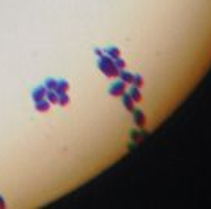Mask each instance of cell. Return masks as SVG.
Returning a JSON list of instances; mask_svg holds the SVG:
<instances>
[{
    "label": "cell",
    "instance_id": "1",
    "mask_svg": "<svg viewBox=\"0 0 211 209\" xmlns=\"http://www.w3.org/2000/svg\"><path fill=\"white\" fill-rule=\"evenodd\" d=\"M98 68H99V71H101L106 77H109V79H118V75H120V69L115 68L113 60H112L110 57H107V55L99 57V60H98Z\"/></svg>",
    "mask_w": 211,
    "mask_h": 209
},
{
    "label": "cell",
    "instance_id": "2",
    "mask_svg": "<svg viewBox=\"0 0 211 209\" xmlns=\"http://www.w3.org/2000/svg\"><path fill=\"white\" fill-rule=\"evenodd\" d=\"M126 87H128V85H126L121 79H118V80H115V82L109 87V95L113 96V98H121L126 91H128Z\"/></svg>",
    "mask_w": 211,
    "mask_h": 209
},
{
    "label": "cell",
    "instance_id": "3",
    "mask_svg": "<svg viewBox=\"0 0 211 209\" xmlns=\"http://www.w3.org/2000/svg\"><path fill=\"white\" fill-rule=\"evenodd\" d=\"M133 115H134V123L137 124V127L145 129V126H147V115L142 110H137V109L133 112Z\"/></svg>",
    "mask_w": 211,
    "mask_h": 209
},
{
    "label": "cell",
    "instance_id": "4",
    "mask_svg": "<svg viewBox=\"0 0 211 209\" xmlns=\"http://www.w3.org/2000/svg\"><path fill=\"white\" fill-rule=\"evenodd\" d=\"M46 91H47V88L44 87V83L35 87V88L32 90V99H33V102H36V101H39V99H44V98H46Z\"/></svg>",
    "mask_w": 211,
    "mask_h": 209
},
{
    "label": "cell",
    "instance_id": "5",
    "mask_svg": "<svg viewBox=\"0 0 211 209\" xmlns=\"http://www.w3.org/2000/svg\"><path fill=\"white\" fill-rule=\"evenodd\" d=\"M35 110L39 112V113H46V112H49V110H50V102H49L46 98H44V99L36 101V102H35Z\"/></svg>",
    "mask_w": 211,
    "mask_h": 209
},
{
    "label": "cell",
    "instance_id": "6",
    "mask_svg": "<svg viewBox=\"0 0 211 209\" xmlns=\"http://www.w3.org/2000/svg\"><path fill=\"white\" fill-rule=\"evenodd\" d=\"M121 102H123V106H125V109H126L128 112L133 113V112L136 110V102L131 99V96H129L128 93H125V95L121 96Z\"/></svg>",
    "mask_w": 211,
    "mask_h": 209
},
{
    "label": "cell",
    "instance_id": "7",
    "mask_svg": "<svg viewBox=\"0 0 211 209\" xmlns=\"http://www.w3.org/2000/svg\"><path fill=\"white\" fill-rule=\"evenodd\" d=\"M126 93L131 96V99H133L136 104H139V102L142 101V93H140V88H137V87H134V85H131V88L126 91Z\"/></svg>",
    "mask_w": 211,
    "mask_h": 209
},
{
    "label": "cell",
    "instance_id": "8",
    "mask_svg": "<svg viewBox=\"0 0 211 209\" xmlns=\"http://www.w3.org/2000/svg\"><path fill=\"white\" fill-rule=\"evenodd\" d=\"M102 50H104V55L110 57L112 60H117V58H120V57H121V50L118 49V47L110 46V47H106V49H102Z\"/></svg>",
    "mask_w": 211,
    "mask_h": 209
},
{
    "label": "cell",
    "instance_id": "9",
    "mask_svg": "<svg viewBox=\"0 0 211 209\" xmlns=\"http://www.w3.org/2000/svg\"><path fill=\"white\" fill-rule=\"evenodd\" d=\"M54 91L58 96L63 95V93H68V91H70V82L65 80V79H58V85H57V88Z\"/></svg>",
    "mask_w": 211,
    "mask_h": 209
},
{
    "label": "cell",
    "instance_id": "10",
    "mask_svg": "<svg viewBox=\"0 0 211 209\" xmlns=\"http://www.w3.org/2000/svg\"><path fill=\"white\" fill-rule=\"evenodd\" d=\"M118 79H121L126 85H133V82H134V74L129 72V71H126V69H123V71H120Z\"/></svg>",
    "mask_w": 211,
    "mask_h": 209
},
{
    "label": "cell",
    "instance_id": "11",
    "mask_svg": "<svg viewBox=\"0 0 211 209\" xmlns=\"http://www.w3.org/2000/svg\"><path fill=\"white\" fill-rule=\"evenodd\" d=\"M46 99L50 102V106H57V102H58V95L55 93L54 90H47V91H46Z\"/></svg>",
    "mask_w": 211,
    "mask_h": 209
},
{
    "label": "cell",
    "instance_id": "12",
    "mask_svg": "<svg viewBox=\"0 0 211 209\" xmlns=\"http://www.w3.org/2000/svg\"><path fill=\"white\" fill-rule=\"evenodd\" d=\"M70 102H71V99H70L68 93H63V95L58 96V102H57V106H60V107H68V106H70Z\"/></svg>",
    "mask_w": 211,
    "mask_h": 209
},
{
    "label": "cell",
    "instance_id": "13",
    "mask_svg": "<svg viewBox=\"0 0 211 209\" xmlns=\"http://www.w3.org/2000/svg\"><path fill=\"white\" fill-rule=\"evenodd\" d=\"M57 85H58V80L57 79H52V77H47V79L44 80V87L47 90H55Z\"/></svg>",
    "mask_w": 211,
    "mask_h": 209
},
{
    "label": "cell",
    "instance_id": "14",
    "mask_svg": "<svg viewBox=\"0 0 211 209\" xmlns=\"http://www.w3.org/2000/svg\"><path fill=\"white\" fill-rule=\"evenodd\" d=\"M143 83H145V80H143V75H142V74H134V82H133V85H134V87H137V88H142V87H143Z\"/></svg>",
    "mask_w": 211,
    "mask_h": 209
},
{
    "label": "cell",
    "instance_id": "15",
    "mask_svg": "<svg viewBox=\"0 0 211 209\" xmlns=\"http://www.w3.org/2000/svg\"><path fill=\"white\" fill-rule=\"evenodd\" d=\"M113 63H115V68L117 69H120V71H123L125 68H126V61L120 57V58H117V60H113Z\"/></svg>",
    "mask_w": 211,
    "mask_h": 209
},
{
    "label": "cell",
    "instance_id": "16",
    "mask_svg": "<svg viewBox=\"0 0 211 209\" xmlns=\"http://www.w3.org/2000/svg\"><path fill=\"white\" fill-rule=\"evenodd\" d=\"M95 54H96V57L99 58V57H102V55H104V50H102V49H99V47H96V49H95Z\"/></svg>",
    "mask_w": 211,
    "mask_h": 209
},
{
    "label": "cell",
    "instance_id": "17",
    "mask_svg": "<svg viewBox=\"0 0 211 209\" xmlns=\"http://www.w3.org/2000/svg\"><path fill=\"white\" fill-rule=\"evenodd\" d=\"M5 207H6V201L2 195H0V209H5Z\"/></svg>",
    "mask_w": 211,
    "mask_h": 209
}]
</instances>
